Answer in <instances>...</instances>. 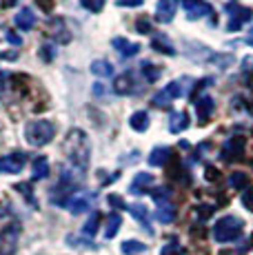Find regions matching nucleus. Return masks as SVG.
<instances>
[{
    "instance_id": "473e14b6",
    "label": "nucleus",
    "mask_w": 253,
    "mask_h": 255,
    "mask_svg": "<svg viewBox=\"0 0 253 255\" xmlns=\"http://www.w3.org/2000/svg\"><path fill=\"white\" fill-rule=\"evenodd\" d=\"M53 56H56V49H53L51 45H42V47H40V58H42L45 62H51Z\"/></svg>"
},
{
    "instance_id": "c85d7f7f",
    "label": "nucleus",
    "mask_w": 253,
    "mask_h": 255,
    "mask_svg": "<svg viewBox=\"0 0 253 255\" xmlns=\"http://www.w3.org/2000/svg\"><path fill=\"white\" fill-rule=\"evenodd\" d=\"M229 184H231L233 189H242V191H245L247 186H249V175L242 173V171H236V173L229 175Z\"/></svg>"
},
{
    "instance_id": "7ed1b4c3",
    "label": "nucleus",
    "mask_w": 253,
    "mask_h": 255,
    "mask_svg": "<svg viewBox=\"0 0 253 255\" xmlns=\"http://www.w3.org/2000/svg\"><path fill=\"white\" fill-rule=\"evenodd\" d=\"M242 229H245V222L236 215H225L220 218L216 224H213V238L216 242L220 244H227V242H233L242 235Z\"/></svg>"
},
{
    "instance_id": "58836bf2",
    "label": "nucleus",
    "mask_w": 253,
    "mask_h": 255,
    "mask_svg": "<svg viewBox=\"0 0 253 255\" xmlns=\"http://www.w3.org/2000/svg\"><path fill=\"white\" fill-rule=\"evenodd\" d=\"M242 202H245L249 209L253 207V191H251V189H247V191H245V195H242Z\"/></svg>"
},
{
    "instance_id": "2f4dec72",
    "label": "nucleus",
    "mask_w": 253,
    "mask_h": 255,
    "mask_svg": "<svg viewBox=\"0 0 253 255\" xmlns=\"http://www.w3.org/2000/svg\"><path fill=\"white\" fill-rule=\"evenodd\" d=\"M207 85H213V78H202V80H198V85L189 91V98H191V100H198V93H200Z\"/></svg>"
},
{
    "instance_id": "37998d69",
    "label": "nucleus",
    "mask_w": 253,
    "mask_h": 255,
    "mask_svg": "<svg viewBox=\"0 0 253 255\" xmlns=\"http://www.w3.org/2000/svg\"><path fill=\"white\" fill-rule=\"evenodd\" d=\"M0 2H2V7H13L18 0H0Z\"/></svg>"
},
{
    "instance_id": "c756f323",
    "label": "nucleus",
    "mask_w": 253,
    "mask_h": 255,
    "mask_svg": "<svg viewBox=\"0 0 253 255\" xmlns=\"http://www.w3.org/2000/svg\"><path fill=\"white\" fill-rule=\"evenodd\" d=\"M169 195H171V191H169L167 186H158V189H153V191H151V198H153L158 204L167 202V200H169Z\"/></svg>"
},
{
    "instance_id": "6e6552de",
    "label": "nucleus",
    "mask_w": 253,
    "mask_h": 255,
    "mask_svg": "<svg viewBox=\"0 0 253 255\" xmlns=\"http://www.w3.org/2000/svg\"><path fill=\"white\" fill-rule=\"evenodd\" d=\"M182 7H184V11H187L189 20H200V18L213 13V7L207 0H182Z\"/></svg>"
},
{
    "instance_id": "7c9ffc66",
    "label": "nucleus",
    "mask_w": 253,
    "mask_h": 255,
    "mask_svg": "<svg viewBox=\"0 0 253 255\" xmlns=\"http://www.w3.org/2000/svg\"><path fill=\"white\" fill-rule=\"evenodd\" d=\"M80 4L87 11L98 13V11H102V7H105V0H80Z\"/></svg>"
},
{
    "instance_id": "39448f33",
    "label": "nucleus",
    "mask_w": 253,
    "mask_h": 255,
    "mask_svg": "<svg viewBox=\"0 0 253 255\" xmlns=\"http://www.w3.org/2000/svg\"><path fill=\"white\" fill-rule=\"evenodd\" d=\"M27 164V153L22 151H13V153H7L0 158V173H7V175H16L25 169Z\"/></svg>"
},
{
    "instance_id": "cd10ccee",
    "label": "nucleus",
    "mask_w": 253,
    "mask_h": 255,
    "mask_svg": "<svg viewBox=\"0 0 253 255\" xmlns=\"http://www.w3.org/2000/svg\"><path fill=\"white\" fill-rule=\"evenodd\" d=\"M140 71H142V76H144V80H147V82H155L160 78V73H162V69H160V67H155V65H151V62H142Z\"/></svg>"
},
{
    "instance_id": "dca6fc26",
    "label": "nucleus",
    "mask_w": 253,
    "mask_h": 255,
    "mask_svg": "<svg viewBox=\"0 0 253 255\" xmlns=\"http://www.w3.org/2000/svg\"><path fill=\"white\" fill-rule=\"evenodd\" d=\"M126 211H129V213L133 215V218L138 220L140 224H142L144 231H147V233H153V231H151V224H149V211H147V207H144V204H131V207H126Z\"/></svg>"
},
{
    "instance_id": "2eb2a0df",
    "label": "nucleus",
    "mask_w": 253,
    "mask_h": 255,
    "mask_svg": "<svg viewBox=\"0 0 253 255\" xmlns=\"http://www.w3.org/2000/svg\"><path fill=\"white\" fill-rule=\"evenodd\" d=\"M153 184V175L151 173H135L133 182H131L129 191L133 195H140V193H147V189Z\"/></svg>"
},
{
    "instance_id": "1a4fd4ad",
    "label": "nucleus",
    "mask_w": 253,
    "mask_h": 255,
    "mask_svg": "<svg viewBox=\"0 0 253 255\" xmlns=\"http://www.w3.org/2000/svg\"><path fill=\"white\" fill-rule=\"evenodd\" d=\"M176 9H178V0H158L155 4V20L167 24L173 20L176 16Z\"/></svg>"
},
{
    "instance_id": "6ab92c4d",
    "label": "nucleus",
    "mask_w": 253,
    "mask_h": 255,
    "mask_svg": "<svg viewBox=\"0 0 253 255\" xmlns=\"http://www.w3.org/2000/svg\"><path fill=\"white\" fill-rule=\"evenodd\" d=\"M169 158H171V149H169V146H155V149L151 151V155H149V164L151 166H164Z\"/></svg>"
},
{
    "instance_id": "e433bc0d",
    "label": "nucleus",
    "mask_w": 253,
    "mask_h": 255,
    "mask_svg": "<svg viewBox=\"0 0 253 255\" xmlns=\"http://www.w3.org/2000/svg\"><path fill=\"white\" fill-rule=\"evenodd\" d=\"M107 200H109V204H111V207H116V209H126L125 200L120 198V195H114V193H111V195H109V198H107Z\"/></svg>"
},
{
    "instance_id": "412c9836",
    "label": "nucleus",
    "mask_w": 253,
    "mask_h": 255,
    "mask_svg": "<svg viewBox=\"0 0 253 255\" xmlns=\"http://www.w3.org/2000/svg\"><path fill=\"white\" fill-rule=\"evenodd\" d=\"M187 127H189V116L184 114V111L171 114V122H169V131H171V133H182Z\"/></svg>"
},
{
    "instance_id": "a878e982",
    "label": "nucleus",
    "mask_w": 253,
    "mask_h": 255,
    "mask_svg": "<svg viewBox=\"0 0 253 255\" xmlns=\"http://www.w3.org/2000/svg\"><path fill=\"white\" fill-rule=\"evenodd\" d=\"M120 249H123L125 255H140V253L147 251V244L138 242V240H126V242H123Z\"/></svg>"
},
{
    "instance_id": "4468645a",
    "label": "nucleus",
    "mask_w": 253,
    "mask_h": 255,
    "mask_svg": "<svg viewBox=\"0 0 253 255\" xmlns=\"http://www.w3.org/2000/svg\"><path fill=\"white\" fill-rule=\"evenodd\" d=\"M13 22H16V27L20 29V31H29V29L36 27V13H33V9L25 7L22 11H18V13H16Z\"/></svg>"
},
{
    "instance_id": "423d86ee",
    "label": "nucleus",
    "mask_w": 253,
    "mask_h": 255,
    "mask_svg": "<svg viewBox=\"0 0 253 255\" xmlns=\"http://www.w3.org/2000/svg\"><path fill=\"white\" fill-rule=\"evenodd\" d=\"M184 93L182 89V80H176V82H169L164 89H160L158 93L153 96V105L155 107H167L169 102H173L176 98H180Z\"/></svg>"
},
{
    "instance_id": "393cba45",
    "label": "nucleus",
    "mask_w": 253,
    "mask_h": 255,
    "mask_svg": "<svg viewBox=\"0 0 253 255\" xmlns=\"http://www.w3.org/2000/svg\"><path fill=\"white\" fill-rule=\"evenodd\" d=\"M120 227H123V218H120V213H111V215H109V220H107L105 238H107V240L116 238V233L120 231Z\"/></svg>"
},
{
    "instance_id": "79ce46f5",
    "label": "nucleus",
    "mask_w": 253,
    "mask_h": 255,
    "mask_svg": "<svg viewBox=\"0 0 253 255\" xmlns=\"http://www.w3.org/2000/svg\"><path fill=\"white\" fill-rule=\"evenodd\" d=\"M38 4H40V7H47V9H51V0H38Z\"/></svg>"
},
{
    "instance_id": "0eeeda50",
    "label": "nucleus",
    "mask_w": 253,
    "mask_h": 255,
    "mask_svg": "<svg viewBox=\"0 0 253 255\" xmlns=\"http://www.w3.org/2000/svg\"><path fill=\"white\" fill-rule=\"evenodd\" d=\"M94 200H96L94 193H89V191H78V193H74L69 198L67 209H69L74 215H80V213H85V211H89L94 207Z\"/></svg>"
},
{
    "instance_id": "f3484780",
    "label": "nucleus",
    "mask_w": 253,
    "mask_h": 255,
    "mask_svg": "<svg viewBox=\"0 0 253 255\" xmlns=\"http://www.w3.org/2000/svg\"><path fill=\"white\" fill-rule=\"evenodd\" d=\"M155 220L162 224H171L173 220H176V207L169 202L158 204V209H155Z\"/></svg>"
},
{
    "instance_id": "ea45409f",
    "label": "nucleus",
    "mask_w": 253,
    "mask_h": 255,
    "mask_svg": "<svg viewBox=\"0 0 253 255\" xmlns=\"http://www.w3.org/2000/svg\"><path fill=\"white\" fill-rule=\"evenodd\" d=\"M4 38H7V40L11 42V45H20V38H18L13 31H9V29H7V31H4Z\"/></svg>"
},
{
    "instance_id": "72a5a7b5",
    "label": "nucleus",
    "mask_w": 253,
    "mask_h": 255,
    "mask_svg": "<svg viewBox=\"0 0 253 255\" xmlns=\"http://www.w3.org/2000/svg\"><path fill=\"white\" fill-rule=\"evenodd\" d=\"M135 29H138V33H151V22H149L147 18H140V20L135 22Z\"/></svg>"
},
{
    "instance_id": "bb28decb",
    "label": "nucleus",
    "mask_w": 253,
    "mask_h": 255,
    "mask_svg": "<svg viewBox=\"0 0 253 255\" xmlns=\"http://www.w3.org/2000/svg\"><path fill=\"white\" fill-rule=\"evenodd\" d=\"M98 227H100V213L96 211V213H91L89 220L85 222V227H82V233H85L87 238H94L96 231H98Z\"/></svg>"
},
{
    "instance_id": "4be33fe9",
    "label": "nucleus",
    "mask_w": 253,
    "mask_h": 255,
    "mask_svg": "<svg viewBox=\"0 0 253 255\" xmlns=\"http://www.w3.org/2000/svg\"><path fill=\"white\" fill-rule=\"evenodd\" d=\"M151 47L155 51L164 53V56H176V49H173V45L167 40V36H162V33H155V38L151 40Z\"/></svg>"
},
{
    "instance_id": "5701e85b",
    "label": "nucleus",
    "mask_w": 253,
    "mask_h": 255,
    "mask_svg": "<svg viewBox=\"0 0 253 255\" xmlns=\"http://www.w3.org/2000/svg\"><path fill=\"white\" fill-rule=\"evenodd\" d=\"M91 73L98 78H111L114 76V65L107 60H94L91 62Z\"/></svg>"
},
{
    "instance_id": "b1692460",
    "label": "nucleus",
    "mask_w": 253,
    "mask_h": 255,
    "mask_svg": "<svg viewBox=\"0 0 253 255\" xmlns=\"http://www.w3.org/2000/svg\"><path fill=\"white\" fill-rule=\"evenodd\" d=\"M65 31H67V29H65V22H62V20H53L49 24V33L56 38L58 42H62V45L71 40V36H69V33H65Z\"/></svg>"
},
{
    "instance_id": "aec40b11",
    "label": "nucleus",
    "mask_w": 253,
    "mask_h": 255,
    "mask_svg": "<svg viewBox=\"0 0 253 255\" xmlns=\"http://www.w3.org/2000/svg\"><path fill=\"white\" fill-rule=\"evenodd\" d=\"M49 175V160L45 155L33 160V169H31V180H45Z\"/></svg>"
},
{
    "instance_id": "f03ea898",
    "label": "nucleus",
    "mask_w": 253,
    "mask_h": 255,
    "mask_svg": "<svg viewBox=\"0 0 253 255\" xmlns=\"http://www.w3.org/2000/svg\"><path fill=\"white\" fill-rule=\"evenodd\" d=\"M56 138V125L51 120H31L25 127V140L31 146H45Z\"/></svg>"
},
{
    "instance_id": "9d476101",
    "label": "nucleus",
    "mask_w": 253,
    "mask_h": 255,
    "mask_svg": "<svg viewBox=\"0 0 253 255\" xmlns=\"http://www.w3.org/2000/svg\"><path fill=\"white\" fill-rule=\"evenodd\" d=\"M135 91H138V87H135V76L131 71L123 73L114 80V93H118V96H131Z\"/></svg>"
},
{
    "instance_id": "f704fd0d",
    "label": "nucleus",
    "mask_w": 253,
    "mask_h": 255,
    "mask_svg": "<svg viewBox=\"0 0 253 255\" xmlns=\"http://www.w3.org/2000/svg\"><path fill=\"white\" fill-rule=\"evenodd\" d=\"M160 255H182V249H180L178 247V244H167V247H164L162 249V253H160Z\"/></svg>"
},
{
    "instance_id": "f257e3e1",
    "label": "nucleus",
    "mask_w": 253,
    "mask_h": 255,
    "mask_svg": "<svg viewBox=\"0 0 253 255\" xmlns=\"http://www.w3.org/2000/svg\"><path fill=\"white\" fill-rule=\"evenodd\" d=\"M65 153L76 171H85L87 164H89V155H91L89 135L82 129H71L65 138Z\"/></svg>"
},
{
    "instance_id": "4c0bfd02",
    "label": "nucleus",
    "mask_w": 253,
    "mask_h": 255,
    "mask_svg": "<svg viewBox=\"0 0 253 255\" xmlns=\"http://www.w3.org/2000/svg\"><path fill=\"white\" fill-rule=\"evenodd\" d=\"M144 0H116L118 7H142Z\"/></svg>"
},
{
    "instance_id": "ddd939ff",
    "label": "nucleus",
    "mask_w": 253,
    "mask_h": 255,
    "mask_svg": "<svg viewBox=\"0 0 253 255\" xmlns=\"http://www.w3.org/2000/svg\"><path fill=\"white\" fill-rule=\"evenodd\" d=\"M111 45H114V49L120 53L123 58H131V56H138V51H140V45L138 42H129L126 38H114L111 40Z\"/></svg>"
},
{
    "instance_id": "c9c22d12",
    "label": "nucleus",
    "mask_w": 253,
    "mask_h": 255,
    "mask_svg": "<svg viewBox=\"0 0 253 255\" xmlns=\"http://www.w3.org/2000/svg\"><path fill=\"white\" fill-rule=\"evenodd\" d=\"M67 242L74 244V247H87V249H94V244H91V242H85V240L76 238V235H69V238H67Z\"/></svg>"
},
{
    "instance_id": "20e7f679",
    "label": "nucleus",
    "mask_w": 253,
    "mask_h": 255,
    "mask_svg": "<svg viewBox=\"0 0 253 255\" xmlns=\"http://www.w3.org/2000/svg\"><path fill=\"white\" fill-rule=\"evenodd\" d=\"M227 16H229V24H227V31H240L245 27V22H251L253 20V9L251 7H240L236 0L225 7Z\"/></svg>"
},
{
    "instance_id": "f8f14e48",
    "label": "nucleus",
    "mask_w": 253,
    "mask_h": 255,
    "mask_svg": "<svg viewBox=\"0 0 253 255\" xmlns=\"http://www.w3.org/2000/svg\"><path fill=\"white\" fill-rule=\"evenodd\" d=\"M193 105H196V116H198V122H200V125H204V122L211 118L213 109H216V102H213L209 96H200Z\"/></svg>"
},
{
    "instance_id": "a211bd4d",
    "label": "nucleus",
    "mask_w": 253,
    "mask_h": 255,
    "mask_svg": "<svg viewBox=\"0 0 253 255\" xmlns=\"http://www.w3.org/2000/svg\"><path fill=\"white\" fill-rule=\"evenodd\" d=\"M129 127L133 131H138V133H144V131L149 129V114L147 111H135V114L129 118Z\"/></svg>"
},
{
    "instance_id": "a19ab883",
    "label": "nucleus",
    "mask_w": 253,
    "mask_h": 255,
    "mask_svg": "<svg viewBox=\"0 0 253 255\" xmlns=\"http://www.w3.org/2000/svg\"><path fill=\"white\" fill-rule=\"evenodd\" d=\"M245 42H247V45H251V47H253V27L249 29V31H247V36H245Z\"/></svg>"
},
{
    "instance_id": "9b49d317",
    "label": "nucleus",
    "mask_w": 253,
    "mask_h": 255,
    "mask_svg": "<svg viewBox=\"0 0 253 255\" xmlns=\"http://www.w3.org/2000/svg\"><path fill=\"white\" fill-rule=\"evenodd\" d=\"M242 153H245V138H242V135H233V138H229L225 149H222V158L231 162V160L242 158Z\"/></svg>"
}]
</instances>
